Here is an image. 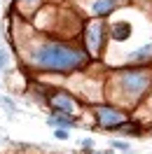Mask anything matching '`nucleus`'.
I'll use <instances>...</instances> for the list:
<instances>
[{"label": "nucleus", "instance_id": "1", "mask_svg": "<svg viewBox=\"0 0 152 154\" xmlns=\"http://www.w3.org/2000/svg\"><path fill=\"white\" fill-rule=\"evenodd\" d=\"M84 61V54L70 49L61 42H47L45 47H40L35 51V63L49 70H73Z\"/></svg>", "mask_w": 152, "mask_h": 154}, {"label": "nucleus", "instance_id": "2", "mask_svg": "<svg viewBox=\"0 0 152 154\" xmlns=\"http://www.w3.org/2000/svg\"><path fill=\"white\" fill-rule=\"evenodd\" d=\"M119 82H122L124 91H129V94H141L143 89L150 84V75L143 72V70H126V72H122Z\"/></svg>", "mask_w": 152, "mask_h": 154}, {"label": "nucleus", "instance_id": "3", "mask_svg": "<svg viewBox=\"0 0 152 154\" xmlns=\"http://www.w3.org/2000/svg\"><path fill=\"white\" fill-rule=\"evenodd\" d=\"M101 38H103V23H98V21L89 23L87 26V42H89V47L94 51L101 49Z\"/></svg>", "mask_w": 152, "mask_h": 154}, {"label": "nucleus", "instance_id": "4", "mask_svg": "<svg viewBox=\"0 0 152 154\" xmlns=\"http://www.w3.org/2000/svg\"><path fill=\"white\" fill-rule=\"evenodd\" d=\"M96 112H98V122H101L103 126H117V124H122V115H119L117 110H112V107H98Z\"/></svg>", "mask_w": 152, "mask_h": 154}, {"label": "nucleus", "instance_id": "5", "mask_svg": "<svg viewBox=\"0 0 152 154\" xmlns=\"http://www.w3.org/2000/svg\"><path fill=\"white\" fill-rule=\"evenodd\" d=\"M52 105L56 107V110H63L66 115L75 110V103H73V100H70V98H68L66 94H56V96L52 98Z\"/></svg>", "mask_w": 152, "mask_h": 154}, {"label": "nucleus", "instance_id": "6", "mask_svg": "<svg viewBox=\"0 0 152 154\" xmlns=\"http://www.w3.org/2000/svg\"><path fill=\"white\" fill-rule=\"evenodd\" d=\"M131 35V26L126 23V21H119L117 26L112 28V40H117V42H122V40H126Z\"/></svg>", "mask_w": 152, "mask_h": 154}, {"label": "nucleus", "instance_id": "7", "mask_svg": "<svg viewBox=\"0 0 152 154\" xmlns=\"http://www.w3.org/2000/svg\"><path fill=\"white\" fill-rule=\"evenodd\" d=\"M91 10L94 14H108V12H112V0H94Z\"/></svg>", "mask_w": 152, "mask_h": 154}, {"label": "nucleus", "instance_id": "8", "mask_svg": "<svg viewBox=\"0 0 152 154\" xmlns=\"http://www.w3.org/2000/svg\"><path fill=\"white\" fill-rule=\"evenodd\" d=\"M145 56H152V45L138 49V51H133V54H131V61H143Z\"/></svg>", "mask_w": 152, "mask_h": 154}, {"label": "nucleus", "instance_id": "9", "mask_svg": "<svg viewBox=\"0 0 152 154\" xmlns=\"http://www.w3.org/2000/svg\"><path fill=\"white\" fill-rule=\"evenodd\" d=\"M49 124H54V126H70V124H73V119H70V117H49Z\"/></svg>", "mask_w": 152, "mask_h": 154}, {"label": "nucleus", "instance_id": "10", "mask_svg": "<svg viewBox=\"0 0 152 154\" xmlns=\"http://www.w3.org/2000/svg\"><path fill=\"white\" fill-rule=\"evenodd\" d=\"M56 138H59V140H66V138H68V133L63 131V128H56Z\"/></svg>", "mask_w": 152, "mask_h": 154}, {"label": "nucleus", "instance_id": "11", "mask_svg": "<svg viewBox=\"0 0 152 154\" xmlns=\"http://www.w3.org/2000/svg\"><path fill=\"white\" fill-rule=\"evenodd\" d=\"M112 147H119V149H126L129 145H126V143H119V140H115V143H112Z\"/></svg>", "mask_w": 152, "mask_h": 154}, {"label": "nucleus", "instance_id": "12", "mask_svg": "<svg viewBox=\"0 0 152 154\" xmlns=\"http://www.w3.org/2000/svg\"><path fill=\"white\" fill-rule=\"evenodd\" d=\"M5 66H7V61H5V56L0 54V68H5Z\"/></svg>", "mask_w": 152, "mask_h": 154}, {"label": "nucleus", "instance_id": "13", "mask_svg": "<svg viewBox=\"0 0 152 154\" xmlns=\"http://www.w3.org/2000/svg\"><path fill=\"white\" fill-rule=\"evenodd\" d=\"M21 2H26V5H35L38 0H21Z\"/></svg>", "mask_w": 152, "mask_h": 154}]
</instances>
